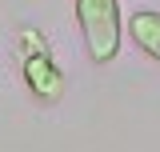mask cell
I'll return each mask as SVG.
<instances>
[{"instance_id":"obj_1","label":"cell","mask_w":160,"mask_h":152,"mask_svg":"<svg viewBox=\"0 0 160 152\" xmlns=\"http://www.w3.org/2000/svg\"><path fill=\"white\" fill-rule=\"evenodd\" d=\"M16 60H20V76H24L28 92L36 100L56 104L64 96V68L56 64V52H52L48 36L40 32L36 24L16 28Z\"/></svg>"},{"instance_id":"obj_2","label":"cell","mask_w":160,"mask_h":152,"mask_svg":"<svg viewBox=\"0 0 160 152\" xmlns=\"http://www.w3.org/2000/svg\"><path fill=\"white\" fill-rule=\"evenodd\" d=\"M76 24L84 32L88 56L96 64H112L124 44V16H120V0H72Z\"/></svg>"},{"instance_id":"obj_3","label":"cell","mask_w":160,"mask_h":152,"mask_svg":"<svg viewBox=\"0 0 160 152\" xmlns=\"http://www.w3.org/2000/svg\"><path fill=\"white\" fill-rule=\"evenodd\" d=\"M128 36H132V44H136L148 60L160 64V12H152V8L132 12V16H128Z\"/></svg>"}]
</instances>
